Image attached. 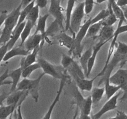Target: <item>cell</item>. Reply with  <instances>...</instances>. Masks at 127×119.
Here are the masks:
<instances>
[{"label":"cell","mask_w":127,"mask_h":119,"mask_svg":"<svg viewBox=\"0 0 127 119\" xmlns=\"http://www.w3.org/2000/svg\"><path fill=\"white\" fill-rule=\"evenodd\" d=\"M22 2H20L19 5L9 14L4 24L1 35L0 36V46L6 44L11 38L12 32L16 27L18 22L20 13L22 8Z\"/></svg>","instance_id":"obj_1"},{"label":"cell","mask_w":127,"mask_h":119,"mask_svg":"<svg viewBox=\"0 0 127 119\" xmlns=\"http://www.w3.org/2000/svg\"><path fill=\"white\" fill-rule=\"evenodd\" d=\"M45 73H42L39 76L35 79L24 78L19 83L16 90H27L32 96L35 102L38 101L39 99V88L41 79L45 75Z\"/></svg>","instance_id":"obj_2"},{"label":"cell","mask_w":127,"mask_h":119,"mask_svg":"<svg viewBox=\"0 0 127 119\" xmlns=\"http://www.w3.org/2000/svg\"><path fill=\"white\" fill-rule=\"evenodd\" d=\"M84 11V2H79L73 9L70 19V27L69 30L72 32L74 37L79 31L81 22L85 15Z\"/></svg>","instance_id":"obj_3"},{"label":"cell","mask_w":127,"mask_h":119,"mask_svg":"<svg viewBox=\"0 0 127 119\" xmlns=\"http://www.w3.org/2000/svg\"><path fill=\"white\" fill-rule=\"evenodd\" d=\"M37 62L40 64L41 69L45 74H48L55 79H60L63 74L66 71V69L63 68L62 66H58L54 65L44 58H38Z\"/></svg>","instance_id":"obj_4"},{"label":"cell","mask_w":127,"mask_h":119,"mask_svg":"<svg viewBox=\"0 0 127 119\" xmlns=\"http://www.w3.org/2000/svg\"><path fill=\"white\" fill-rule=\"evenodd\" d=\"M68 74V72L66 71L63 74V75L62 76V78H61L60 80V86L59 88H58V90L57 91V94H56V96L55 97L54 100L52 102V103L51 104V105H50L49 108H48V110H47V113L44 115V116L42 117V119H50L51 118V115H52V113L53 112V109L55 107L56 105L58 104V102L60 101V99L61 95H62V92H63V90L64 89V87H65L66 84L68 83V81H69L70 80V76L67 75Z\"/></svg>","instance_id":"obj_5"},{"label":"cell","mask_w":127,"mask_h":119,"mask_svg":"<svg viewBox=\"0 0 127 119\" xmlns=\"http://www.w3.org/2000/svg\"><path fill=\"white\" fill-rule=\"evenodd\" d=\"M61 0H50V4L48 9V13L52 15L55 18V20L59 24L61 29L65 31V27L63 25L64 16L63 14V9L61 6Z\"/></svg>","instance_id":"obj_6"},{"label":"cell","mask_w":127,"mask_h":119,"mask_svg":"<svg viewBox=\"0 0 127 119\" xmlns=\"http://www.w3.org/2000/svg\"><path fill=\"white\" fill-rule=\"evenodd\" d=\"M121 94V91L119 90V92H117L114 95H113L111 98L108 99L107 101L105 103L102 107L100 109L99 112L94 114L93 116V119H99L101 118L105 114H106L108 112H110L111 110H114L117 107V102L119 97Z\"/></svg>","instance_id":"obj_7"},{"label":"cell","mask_w":127,"mask_h":119,"mask_svg":"<svg viewBox=\"0 0 127 119\" xmlns=\"http://www.w3.org/2000/svg\"><path fill=\"white\" fill-rule=\"evenodd\" d=\"M109 81L111 84L120 86L122 90L127 92V69H119L110 76Z\"/></svg>","instance_id":"obj_8"},{"label":"cell","mask_w":127,"mask_h":119,"mask_svg":"<svg viewBox=\"0 0 127 119\" xmlns=\"http://www.w3.org/2000/svg\"><path fill=\"white\" fill-rule=\"evenodd\" d=\"M98 76L94 77L93 79H88L86 78H81L79 76H75L72 79L74 81L77 87L83 90V91H91L93 88V83L96 78H97Z\"/></svg>","instance_id":"obj_9"},{"label":"cell","mask_w":127,"mask_h":119,"mask_svg":"<svg viewBox=\"0 0 127 119\" xmlns=\"http://www.w3.org/2000/svg\"><path fill=\"white\" fill-rule=\"evenodd\" d=\"M42 40L43 38L40 33H33L27 38L22 46L29 52H31L37 47H40Z\"/></svg>","instance_id":"obj_10"},{"label":"cell","mask_w":127,"mask_h":119,"mask_svg":"<svg viewBox=\"0 0 127 119\" xmlns=\"http://www.w3.org/2000/svg\"><path fill=\"white\" fill-rule=\"evenodd\" d=\"M107 41H105V42H102V41H99L94 47H93V53H92L91 57H90L89 62H88V73L86 74V78H89V76H90L91 73L92 71H93V68L95 64V60H96L97 56L98 53L99 51L100 50L103 46L105 44L107 43Z\"/></svg>","instance_id":"obj_11"},{"label":"cell","mask_w":127,"mask_h":119,"mask_svg":"<svg viewBox=\"0 0 127 119\" xmlns=\"http://www.w3.org/2000/svg\"><path fill=\"white\" fill-rule=\"evenodd\" d=\"M29 94L27 90H16L15 91L10 93L9 95L7 96L6 99V104L11 105V104H16L18 105L19 102L23 98H27Z\"/></svg>","instance_id":"obj_12"},{"label":"cell","mask_w":127,"mask_h":119,"mask_svg":"<svg viewBox=\"0 0 127 119\" xmlns=\"http://www.w3.org/2000/svg\"><path fill=\"white\" fill-rule=\"evenodd\" d=\"M30 52H29L24 47V46H17V47H14L11 49L9 50L7 52V53L5 55L4 57L3 61H7L9 60L11 58H14V57H17V56H22V57H25V56L27 55Z\"/></svg>","instance_id":"obj_13"},{"label":"cell","mask_w":127,"mask_h":119,"mask_svg":"<svg viewBox=\"0 0 127 119\" xmlns=\"http://www.w3.org/2000/svg\"><path fill=\"white\" fill-rule=\"evenodd\" d=\"M49 13H47L46 14L43 15V16H40L38 17V19L37 22V27H36V30L34 33H40L42 35L43 40L41 43L40 48L43 47V43L45 42V35L46 32V24H47V19L50 16Z\"/></svg>","instance_id":"obj_14"},{"label":"cell","mask_w":127,"mask_h":119,"mask_svg":"<svg viewBox=\"0 0 127 119\" xmlns=\"http://www.w3.org/2000/svg\"><path fill=\"white\" fill-rule=\"evenodd\" d=\"M93 102L92 100L91 95L85 98L83 104H82L81 107L79 108L80 110V117L79 119H91L89 117L91 112L92 107H93Z\"/></svg>","instance_id":"obj_15"},{"label":"cell","mask_w":127,"mask_h":119,"mask_svg":"<svg viewBox=\"0 0 127 119\" xmlns=\"http://www.w3.org/2000/svg\"><path fill=\"white\" fill-rule=\"evenodd\" d=\"M40 49V47H37V48H34L33 50L30 52L27 55L25 56L22 58L21 62V66H20L22 68V69L37 61V56Z\"/></svg>","instance_id":"obj_16"},{"label":"cell","mask_w":127,"mask_h":119,"mask_svg":"<svg viewBox=\"0 0 127 119\" xmlns=\"http://www.w3.org/2000/svg\"><path fill=\"white\" fill-rule=\"evenodd\" d=\"M26 24V21H25L24 22L21 24L19 26H17V27H16V28L14 29L11 38H10L9 42L7 43V47H8V50L11 49L12 48H13L14 47V45L16 44L17 41L19 40V38H21V33H22L24 28Z\"/></svg>","instance_id":"obj_17"},{"label":"cell","mask_w":127,"mask_h":119,"mask_svg":"<svg viewBox=\"0 0 127 119\" xmlns=\"http://www.w3.org/2000/svg\"><path fill=\"white\" fill-rule=\"evenodd\" d=\"M115 30L114 29L113 26H103L99 33V38L100 41L109 42L110 40H112L114 37Z\"/></svg>","instance_id":"obj_18"},{"label":"cell","mask_w":127,"mask_h":119,"mask_svg":"<svg viewBox=\"0 0 127 119\" xmlns=\"http://www.w3.org/2000/svg\"><path fill=\"white\" fill-rule=\"evenodd\" d=\"M22 68L20 66L17 69L12 71L10 73H9V78H11V81H12L11 88L9 91L10 93L15 91L17 89V85L20 82L19 80L21 79V77L22 76Z\"/></svg>","instance_id":"obj_19"},{"label":"cell","mask_w":127,"mask_h":119,"mask_svg":"<svg viewBox=\"0 0 127 119\" xmlns=\"http://www.w3.org/2000/svg\"><path fill=\"white\" fill-rule=\"evenodd\" d=\"M57 39L58 40L59 43L61 46L66 47L68 49L71 50L73 47V43H74V37H70L64 31L58 35L57 36Z\"/></svg>","instance_id":"obj_20"},{"label":"cell","mask_w":127,"mask_h":119,"mask_svg":"<svg viewBox=\"0 0 127 119\" xmlns=\"http://www.w3.org/2000/svg\"><path fill=\"white\" fill-rule=\"evenodd\" d=\"M104 88H105V94L107 99H109L113 95H115L117 92L122 90V88L120 86L114 85L110 83L109 79H105L104 81Z\"/></svg>","instance_id":"obj_21"},{"label":"cell","mask_w":127,"mask_h":119,"mask_svg":"<svg viewBox=\"0 0 127 119\" xmlns=\"http://www.w3.org/2000/svg\"><path fill=\"white\" fill-rule=\"evenodd\" d=\"M76 0H68L66 5V13H65V31H68L69 30L70 27V19L71 17L72 12L74 9V6L75 4V2Z\"/></svg>","instance_id":"obj_22"},{"label":"cell","mask_w":127,"mask_h":119,"mask_svg":"<svg viewBox=\"0 0 127 119\" xmlns=\"http://www.w3.org/2000/svg\"><path fill=\"white\" fill-rule=\"evenodd\" d=\"M93 48H90L88 50H87L83 55L80 57L79 59V63H80L81 66L83 68V70L84 71V74L86 78V74L88 73V62H89L90 57H91L92 53H93Z\"/></svg>","instance_id":"obj_23"},{"label":"cell","mask_w":127,"mask_h":119,"mask_svg":"<svg viewBox=\"0 0 127 119\" xmlns=\"http://www.w3.org/2000/svg\"><path fill=\"white\" fill-rule=\"evenodd\" d=\"M17 105L16 104L1 105L0 106V119H4L12 115L16 110Z\"/></svg>","instance_id":"obj_24"},{"label":"cell","mask_w":127,"mask_h":119,"mask_svg":"<svg viewBox=\"0 0 127 119\" xmlns=\"http://www.w3.org/2000/svg\"><path fill=\"white\" fill-rule=\"evenodd\" d=\"M35 25L33 24L31 21L26 20V24L25 25V27L22 30V33L21 35V44L20 45L22 46L26 40L31 35V32L32 29Z\"/></svg>","instance_id":"obj_25"},{"label":"cell","mask_w":127,"mask_h":119,"mask_svg":"<svg viewBox=\"0 0 127 119\" xmlns=\"http://www.w3.org/2000/svg\"><path fill=\"white\" fill-rule=\"evenodd\" d=\"M35 2V0H32L29 4H27L26 7H24L23 9L21 10L19 17L18 22H17V26H16V27L19 26L21 24H22V22H24L25 21H26L27 16H28L29 13V12L31 11V9L34 6ZM15 28H16V27H15Z\"/></svg>","instance_id":"obj_26"},{"label":"cell","mask_w":127,"mask_h":119,"mask_svg":"<svg viewBox=\"0 0 127 119\" xmlns=\"http://www.w3.org/2000/svg\"><path fill=\"white\" fill-rule=\"evenodd\" d=\"M112 8L114 11V13L115 14L116 17H117L118 20H119V25H122L124 22H127V19L124 16V11H123L121 7L118 6L116 1L112 4Z\"/></svg>","instance_id":"obj_27"},{"label":"cell","mask_w":127,"mask_h":119,"mask_svg":"<svg viewBox=\"0 0 127 119\" xmlns=\"http://www.w3.org/2000/svg\"><path fill=\"white\" fill-rule=\"evenodd\" d=\"M105 93V88H94L93 89L91 94L92 100H93V104H97L100 101V100L102 98L104 94Z\"/></svg>","instance_id":"obj_28"},{"label":"cell","mask_w":127,"mask_h":119,"mask_svg":"<svg viewBox=\"0 0 127 119\" xmlns=\"http://www.w3.org/2000/svg\"><path fill=\"white\" fill-rule=\"evenodd\" d=\"M102 26V21H99L96 23L92 24L88 29L86 37L90 38V37H93L97 35L99 33Z\"/></svg>","instance_id":"obj_29"},{"label":"cell","mask_w":127,"mask_h":119,"mask_svg":"<svg viewBox=\"0 0 127 119\" xmlns=\"http://www.w3.org/2000/svg\"><path fill=\"white\" fill-rule=\"evenodd\" d=\"M39 12H40V7L37 4L34 5L33 7L31 9V11L29 13L28 16H27L26 20L31 21L34 25L36 24L37 21L39 17Z\"/></svg>","instance_id":"obj_30"},{"label":"cell","mask_w":127,"mask_h":119,"mask_svg":"<svg viewBox=\"0 0 127 119\" xmlns=\"http://www.w3.org/2000/svg\"><path fill=\"white\" fill-rule=\"evenodd\" d=\"M39 68H41L40 65V64L37 61L35 62V63L28 66L26 68H25L24 69H22V77L23 78H27L29 76H31V74L34 71L37 70V69H39Z\"/></svg>","instance_id":"obj_31"},{"label":"cell","mask_w":127,"mask_h":119,"mask_svg":"<svg viewBox=\"0 0 127 119\" xmlns=\"http://www.w3.org/2000/svg\"><path fill=\"white\" fill-rule=\"evenodd\" d=\"M60 29H61L59 24L55 20L53 22L50 24V27L46 30L45 35V40L46 38L49 36H53V35H55L57 32Z\"/></svg>","instance_id":"obj_32"},{"label":"cell","mask_w":127,"mask_h":119,"mask_svg":"<svg viewBox=\"0 0 127 119\" xmlns=\"http://www.w3.org/2000/svg\"><path fill=\"white\" fill-rule=\"evenodd\" d=\"M110 12V11L108 8L101 10L94 18L92 19V24L96 23V22H99V21H103L109 16Z\"/></svg>","instance_id":"obj_33"},{"label":"cell","mask_w":127,"mask_h":119,"mask_svg":"<svg viewBox=\"0 0 127 119\" xmlns=\"http://www.w3.org/2000/svg\"><path fill=\"white\" fill-rule=\"evenodd\" d=\"M118 21L117 17L115 15V14L113 12H110L109 16L102 21V25L103 26H112L114 24H115Z\"/></svg>","instance_id":"obj_34"},{"label":"cell","mask_w":127,"mask_h":119,"mask_svg":"<svg viewBox=\"0 0 127 119\" xmlns=\"http://www.w3.org/2000/svg\"><path fill=\"white\" fill-rule=\"evenodd\" d=\"M73 61H74V60L72 57H69V56L67 55L66 54H64V53H62L61 64H62V67L64 68V69H66L69 67V66L73 63Z\"/></svg>","instance_id":"obj_35"},{"label":"cell","mask_w":127,"mask_h":119,"mask_svg":"<svg viewBox=\"0 0 127 119\" xmlns=\"http://www.w3.org/2000/svg\"><path fill=\"white\" fill-rule=\"evenodd\" d=\"M84 11L86 14H89L93 10L94 2V0H84Z\"/></svg>","instance_id":"obj_36"},{"label":"cell","mask_w":127,"mask_h":119,"mask_svg":"<svg viewBox=\"0 0 127 119\" xmlns=\"http://www.w3.org/2000/svg\"><path fill=\"white\" fill-rule=\"evenodd\" d=\"M9 78V71L8 69H6L4 71V73L0 76V87L2 86L3 85H6V84H12V81H6V79Z\"/></svg>","instance_id":"obj_37"},{"label":"cell","mask_w":127,"mask_h":119,"mask_svg":"<svg viewBox=\"0 0 127 119\" xmlns=\"http://www.w3.org/2000/svg\"><path fill=\"white\" fill-rule=\"evenodd\" d=\"M116 52L122 55H127V45L122 42H118V46Z\"/></svg>","instance_id":"obj_38"},{"label":"cell","mask_w":127,"mask_h":119,"mask_svg":"<svg viewBox=\"0 0 127 119\" xmlns=\"http://www.w3.org/2000/svg\"><path fill=\"white\" fill-rule=\"evenodd\" d=\"M7 51H8V47H7V43L0 46V63L2 61H3L4 57Z\"/></svg>","instance_id":"obj_39"},{"label":"cell","mask_w":127,"mask_h":119,"mask_svg":"<svg viewBox=\"0 0 127 119\" xmlns=\"http://www.w3.org/2000/svg\"><path fill=\"white\" fill-rule=\"evenodd\" d=\"M127 32V24L126 25H118L117 28L115 30L114 32V34L117 35L119 36V35H120L121 33H125V32Z\"/></svg>","instance_id":"obj_40"},{"label":"cell","mask_w":127,"mask_h":119,"mask_svg":"<svg viewBox=\"0 0 127 119\" xmlns=\"http://www.w3.org/2000/svg\"><path fill=\"white\" fill-rule=\"evenodd\" d=\"M8 14H7V11H3L0 14V29H1V26L4 24L5 21H6V18H7Z\"/></svg>","instance_id":"obj_41"},{"label":"cell","mask_w":127,"mask_h":119,"mask_svg":"<svg viewBox=\"0 0 127 119\" xmlns=\"http://www.w3.org/2000/svg\"><path fill=\"white\" fill-rule=\"evenodd\" d=\"M36 4L39 6L40 8H43L47 6L48 1L47 0H35Z\"/></svg>","instance_id":"obj_42"},{"label":"cell","mask_w":127,"mask_h":119,"mask_svg":"<svg viewBox=\"0 0 127 119\" xmlns=\"http://www.w3.org/2000/svg\"><path fill=\"white\" fill-rule=\"evenodd\" d=\"M10 92H2V94H0V106L3 105V102L5 100H6L7 96L9 95Z\"/></svg>","instance_id":"obj_43"},{"label":"cell","mask_w":127,"mask_h":119,"mask_svg":"<svg viewBox=\"0 0 127 119\" xmlns=\"http://www.w3.org/2000/svg\"><path fill=\"white\" fill-rule=\"evenodd\" d=\"M114 118H122V119H126L127 118V114L124 113L122 111H117L116 114V116L114 117Z\"/></svg>","instance_id":"obj_44"},{"label":"cell","mask_w":127,"mask_h":119,"mask_svg":"<svg viewBox=\"0 0 127 119\" xmlns=\"http://www.w3.org/2000/svg\"><path fill=\"white\" fill-rule=\"evenodd\" d=\"M117 4L119 6L122 7L127 5V0H117Z\"/></svg>","instance_id":"obj_45"},{"label":"cell","mask_w":127,"mask_h":119,"mask_svg":"<svg viewBox=\"0 0 127 119\" xmlns=\"http://www.w3.org/2000/svg\"><path fill=\"white\" fill-rule=\"evenodd\" d=\"M107 8L109 9V10L110 11V12H113L112 8V4L114 3V2L116 1V0H107Z\"/></svg>","instance_id":"obj_46"},{"label":"cell","mask_w":127,"mask_h":119,"mask_svg":"<svg viewBox=\"0 0 127 119\" xmlns=\"http://www.w3.org/2000/svg\"><path fill=\"white\" fill-rule=\"evenodd\" d=\"M32 1V0H21V2H22V4H23L22 5V7H26V6H27V4H29Z\"/></svg>","instance_id":"obj_47"},{"label":"cell","mask_w":127,"mask_h":119,"mask_svg":"<svg viewBox=\"0 0 127 119\" xmlns=\"http://www.w3.org/2000/svg\"><path fill=\"white\" fill-rule=\"evenodd\" d=\"M122 9L123 11H124V16H125V19L127 20V6H124V7H122Z\"/></svg>","instance_id":"obj_48"},{"label":"cell","mask_w":127,"mask_h":119,"mask_svg":"<svg viewBox=\"0 0 127 119\" xmlns=\"http://www.w3.org/2000/svg\"><path fill=\"white\" fill-rule=\"evenodd\" d=\"M95 1H96V2H97V3L101 4V3H102V2H105L107 0H95Z\"/></svg>","instance_id":"obj_49"},{"label":"cell","mask_w":127,"mask_h":119,"mask_svg":"<svg viewBox=\"0 0 127 119\" xmlns=\"http://www.w3.org/2000/svg\"><path fill=\"white\" fill-rule=\"evenodd\" d=\"M1 32H2V30L0 29V36H1Z\"/></svg>","instance_id":"obj_50"},{"label":"cell","mask_w":127,"mask_h":119,"mask_svg":"<svg viewBox=\"0 0 127 119\" xmlns=\"http://www.w3.org/2000/svg\"><path fill=\"white\" fill-rule=\"evenodd\" d=\"M65 1V0H61V1H62V2H63V1Z\"/></svg>","instance_id":"obj_51"}]
</instances>
